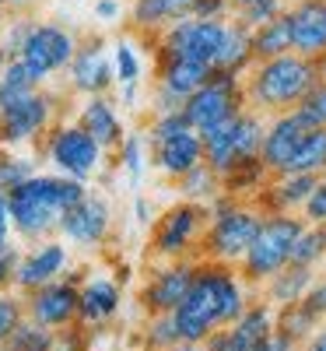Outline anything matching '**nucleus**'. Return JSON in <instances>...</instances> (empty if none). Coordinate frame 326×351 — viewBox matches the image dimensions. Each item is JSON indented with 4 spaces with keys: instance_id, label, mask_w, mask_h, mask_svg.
Returning <instances> with one entry per match:
<instances>
[{
    "instance_id": "1",
    "label": "nucleus",
    "mask_w": 326,
    "mask_h": 351,
    "mask_svg": "<svg viewBox=\"0 0 326 351\" xmlns=\"http://www.w3.org/2000/svg\"><path fill=\"white\" fill-rule=\"evenodd\" d=\"M249 285L242 281V274L231 263H218V260H200L197 263V278L193 288L186 291V299L175 306L172 319L179 341L190 344H203L214 330L231 327L249 306Z\"/></svg>"
},
{
    "instance_id": "2",
    "label": "nucleus",
    "mask_w": 326,
    "mask_h": 351,
    "mask_svg": "<svg viewBox=\"0 0 326 351\" xmlns=\"http://www.w3.org/2000/svg\"><path fill=\"white\" fill-rule=\"evenodd\" d=\"M88 183L60 172H36L14 190H8V215L18 243H39L60 232L64 215L84 200Z\"/></svg>"
},
{
    "instance_id": "3",
    "label": "nucleus",
    "mask_w": 326,
    "mask_h": 351,
    "mask_svg": "<svg viewBox=\"0 0 326 351\" xmlns=\"http://www.w3.org/2000/svg\"><path fill=\"white\" fill-rule=\"evenodd\" d=\"M323 81L316 60L299 53H284L274 60H256L246 71V102L260 116H281L299 109L302 99Z\"/></svg>"
},
{
    "instance_id": "4",
    "label": "nucleus",
    "mask_w": 326,
    "mask_h": 351,
    "mask_svg": "<svg viewBox=\"0 0 326 351\" xmlns=\"http://www.w3.org/2000/svg\"><path fill=\"white\" fill-rule=\"evenodd\" d=\"M260 221H263V211L253 200L221 193L218 200H211V221H207L203 243H200V260H218V263L239 267Z\"/></svg>"
},
{
    "instance_id": "5",
    "label": "nucleus",
    "mask_w": 326,
    "mask_h": 351,
    "mask_svg": "<svg viewBox=\"0 0 326 351\" xmlns=\"http://www.w3.org/2000/svg\"><path fill=\"white\" fill-rule=\"evenodd\" d=\"M305 232V218H294L288 211H274V215H263L256 236L246 250V256L239 260V274L249 288L266 285L277 271H284L291 263L294 243Z\"/></svg>"
},
{
    "instance_id": "6",
    "label": "nucleus",
    "mask_w": 326,
    "mask_h": 351,
    "mask_svg": "<svg viewBox=\"0 0 326 351\" xmlns=\"http://www.w3.org/2000/svg\"><path fill=\"white\" fill-rule=\"evenodd\" d=\"M207 221H211V204H200V200H179L158 211L151 236H147L151 260H186V256L200 260Z\"/></svg>"
},
{
    "instance_id": "7",
    "label": "nucleus",
    "mask_w": 326,
    "mask_h": 351,
    "mask_svg": "<svg viewBox=\"0 0 326 351\" xmlns=\"http://www.w3.org/2000/svg\"><path fill=\"white\" fill-rule=\"evenodd\" d=\"M36 152H39L42 162H49L53 172L71 176V180H81V183H92L105 165L102 144L77 120H56L49 127V134L39 141Z\"/></svg>"
},
{
    "instance_id": "8",
    "label": "nucleus",
    "mask_w": 326,
    "mask_h": 351,
    "mask_svg": "<svg viewBox=\"0 0 326 351\" xmlns=\"http://www.w3.org/2000/svg\"><path fill=\"white\" fill-rule=\"evenodd\" d=\"M56 120H64V95L42 84L32 95L0 109V148H39Z\"/></svg>"
},
{
    "instance_id": "9",
    "label": "nucleus",
    "mask_w": 326,
    "mask_h": 351,
    "mask_svg": "<svg viewBox=\"0 0 326 351\" xmlns=\"http://www.w3.org/2000/svg\"><path fill=\"white\" fill-rule=\"evenodd\" d=\"M246 81L242 74H228V71H214L197 92L183 102V112L190 116V123L197 134L211 130L225 120H235L239 112H246Z\"/></svg>"
},
{
    "instance_id": "10",
    "label": "nucleus",
    "mask_w": 326,
    "mask_h": 351,
    "mask_svg": "<svg viewBox=\"0 0 326 351\" xmlns=\"http://www.w3.org/2000/svg\"><path fill=\"white\" fill-rule=\"evenodd\" d=\"M225 32H228V18L186 14L179 21H172L151 46H155V53H175V56H186V60H200V64L214 67L218 53L225 46Z\"/></svg>"
},
{
    "instance_id": "11",
    "label": "nucleus",
    "mask_w": 326,
    "mask_h": 351,
    "mask_svg": "<svg viewBox=\"0 0 326 351\" xmlns=\"http://www.w3.org/2000/svg\"><path fill=\"white\" fill-rule=\"evenodd\" d=\"M77 39L81 36H74L71 28L56 25V21H36L32 36H28V43L18 53V60L32 71V77L39 84H49L53 74H64L67 64L74 60Z\"/></svg>"
},
{
    "instance_id": "12",
    "label": "nucleus",
    "mask_w": 326,
    "mask_h": 351,
    "mask_svg": "<svg viewBox=\"0 0 326 351\" xmlns=\"http://www.w3.org/2000/svg\"><path fill=\"white\" fill-rule=\"evenodd\" d=\"M84 274L88 271L74 267L64 278L28 291L25 295L28 319H36V324H42L49 330H64L71 324H81V281H84Z\"/></svg>"
},
{
    "instance_id": "13",
    "label": "nucleus",
    "mask_w": 326,
    "mask_h": 351,
    "mask_svg": "<svg viewBox=\"0 0 326 351\" xmlns=\"http://www.w3.org/2000/svg\"><path fill=\"white\" fill-rule=\"evenodd\" d=\"M197 256H186V260H158L151 274L144 278L140 291H137V302L144 309V316H165V313H175L186 299V291L193 288V278H197Z\"/></svg>"
},
{
    "instance_id": "14",
    "label": "nucleus",
    "mask_w": 326,
    "mask_h": 351,
    "mask_svg": "<svg viewBox=\"0 0 326 351\" xmlns=\"http://www.w3.org/2000/svg\"><path fill=\"white\" fill-rule=\"evenodd\" d=\"M71 250H102L112 236V204L105 193L88 190L84 200H77L74 208L64 215L60 232H56Z\"/></svg>"
},
{
    "instance_id": "15",
    "label": "nucleus",
    "mask_w": 326,
    "mask_h": 351,
    "mask_svg": "<svg viewBox=\"0 0 326 351\" xmlns=\"http://www.w3.org/2000/svg\"><path fill=\"white\" fill-rule=\"evenodd\" d=\"M214 74L211 64L186 60L175 53H155V112L183 109V102Z\"/></svg>"
},
{
    "instance_id": "16",
    "label": "nucleus",
    "mask_w": 326,
    "mask_h": 351,
    "mask_svg": "<svg viewBox=\"0 0 326 351\" xmlns=\"http://www.w3.org/2000/svg\"><path fill=\"white\" fill-rule=\"evenodd\" d=\"M67 92L71 95H109V88L116 84V71H112V53L105 49L102 36H81L74 60L67 64Z\"/></svg>"
},
{
    "instance_id": "17",
    "label": "nucleus",
    "mask_w": 326,
    "mask_h": 351,
    "mask_svg": "<svg viewBox=\"0 0 326 351\" xmlns=\"http://www.w3.org/2000/svg\"><path fill=\"white\" fill-rule=\"evenodd\" d=\"M71 271V246L60 236H49L39 243H28L21 250V263H18V274H14V288L21 295L36 291L56 278H64Z\"/></svg>"
},
{
    "instance_id": "18",
    "label": "nucleus",
    "mask_w": 326,
    "mask_h": 351,
    "mask_svg": "<svg viewBox=\"0 0 326 351\" xmlns=\"http://www.w3.org/2000/svg\"><path fill=\"white\" fill-rule=\"evenodd\" d=\"M123 313V281L105 271H88L81 281V324L102 330Z\"/></svg>"
},
{
    "instance_id": "19",
    "label": "nucleus",
    "mask_w": 326,
    "mask_h": 351,
    "mask_svg": "<svg viewBox=\"0 0 326 351\" xmlns=\"http://www.w3.org/2000/svg\"><path fill=\"white\" fill-rule=\"evenodd\" d=\"M74 120L102 144L105 155H116L120 144L127 141V123L120 116V102H116L112 95H88Z\"/></svg>"
},
{
    "instance_id": "20",
    "label": "nucleus",
    "mask_w": 326,
    "mask_h": 351,
    "mask_svg": "<svg viewBox=\"0 0 326 351\" xmlns=\"http://www.w3.org/2000/svg\"><path fill=\"white\" fill-rule=\"evenodd\" d=\"M312 127L302 120L299 112H281V116H271V123H266V134H263V144H260V158L263 165L271 169V176L284 172L288 158L294 155V148L302 144V137L309 134Z\"/></svg>"
},
{
    "instance_id": "21",
    "label": "nucleus",
    "mask_w": 326,
    "mask_h": 351,
    "mask_svg": "<svg viewBox=\"0 0 326 351\" xmlns=\"http://www.w3.org/2000/svg\"><path fill=\"white\" fill-rule=\"evenodd\" d=\"M147 155H151V165L165 176V180L175 183V180H183L190 169H197L203 162V137L197 130L175 134V137L147 144Z\"/></svg>"
},
{
    "instance_id": "22",
    "label": "nucleus",
    "mask_w": 326,
    "mask_h": 351,
    "mask_svg": "<svg viewBox=\"0 0 326 351\" xmlns=\"http://www.w3.org/2000/svg\"><path fill=\"white\" fill-rule=\"evenodd\" d=\"M288 21H291V49L316 60L326 49V0H294L288 8Z\"/></svg>"
},
{
    "instance_id": "23",
    "label": "nucleus",
    "mask_w": 326,
    "mask_h": 351,
    "mask_svg": "<svg viewBox=\"0 0 326 351\" xmlns=\"http://www.w3.org/2000/svg\"><path fill=\"white\" fill-rule=\"evenodd\" d=\"M193 11V0H130V25L144 43H155L172 21Z\"/></svg>"
},
{
    "instance_id": "24",
    "label": "nucleus",
    "mask_w": 326,
    "mask_h": 351,
    "mask_svg": "<svg viewBox=\"0 0 326 351\" xmlns=\"http://www.w3.org/2000/svg\"><path fill=\"white\" fill-rule=\"evenodd\" d=\"M312 285H316V271L312 267H305V263H288L284 271H277L271 281L263 285V299L277 309V306L305 299Z\"/></svg>"
},
{
    "instance_id": "25",
    "label": "nucleus",
    "mask_w": 326,
    "mask_h": 351,
    "mask_svg": "<svg viewBox=\"0 0 326 351\" xmlns=\"http://www.w3.org/2000/svg\"><path fill=\"white\" fill-rule=\"evenodd\" d=\"M253 28L242 25L239 18H228V32H225V46L214 60V71H228V74H246L253 67Z\"/></svg>"
},
{
    "instance_id": "26",
    "label": "nucleus",
    "mask_w": 326,
    "mask_h": 351,
    "mask_svg": "<svg viewBox=\"0 0 326 351\" xmlns=\"http://www.w3.org/2000/svg\"><path fill=\"white\" fill-rule=\"evenodd\" d=\"M284 53H294L288 11L277 14L274 21H263L253 28V60H274V56H284Z\"/></svg>"
},
{
    "instance_id": "27",
    "label": "nucleus",
    "mask_w": 326,
    "mask_h": 351,
    "mask_svg": "<svg viewBox=\"0 0 326 351\" xmlns=\"http://www.w3.org/2000/svg\"><path fill=\"white\" fill-rule=\"evenodd\" d=\"M284 172H326V127H312L288 158Z\"/></svg>"
},
{
    "instance_id": "28",
    "label": "nucleus",
    "mask_w": 326,
    "mask_h": 351,
    "mask_svg": "<svg viewBox=\"0 0 326 351\" xmlns=\"http://www.w3.org/2000/svg\"><path fill=\"white\" fill-rule=\"evenodd\" d=\"M175 190H179V197L183 200H200V204H211V200H218L221 197V176L207 165V162H200L197 169H190L183 180H175Z\"/></svg>"
},
{
    "instance_id": "29",
    "label": "nucleus",
    "mask_w": 326,
    "mask_h": 351,
    "mask_svg": "<svg viewBox=\"0 0 326 351\" xmlns=\"http://www.w3.org/2000/svg\"><path fill=\"white\" fill-rule=\"evenodd\" d=\"M36 88H42V84H39V81L32 77V71H28L18 56H14V60H8L4 74H0V109H8V106H14L18 99L32 95Z\"/></svg>"
},
{
    "instance_id": "30",
    "label": "nucleus",
    "mask_w": 326,
    "mask_h": 351,
    "mask_svg": "<svg viewBox=\"0 0 326 351\" xmlns=\"http://www.w3.org/2000/svg\"><path fill=\"white\" fill-rule=\"evenodd\" d=\"M0 351H56V330L36 324V319H25Z\"/></svg>"
},
{
    "instance_id": "31",
    "label": "nucleus",
    "mask_w": 326,
    "mask_h": 351,
    "mask_svg": "<svg viewBox=\"0 0 326 351\" xmlns=\"http://www.w3.org/2000/svg\"><path fill=\"white\" fill-rule=\"evenodd\" d=\"M147 162H151V155H147V137L144 134H127V141L120 144V152H116V165L127 172V180L134 186L140 183Z\"/></svg>"
},
{
    "instance_id": "32",
    "label": "nucleus",
    "mask_w": 326,
    "mask_h": 351,
    "mask_svg": "<svg viewBox=\"0 0 326 351\" xmlns=\"http://www.w3.org/2000/svg\"><path fill=\"white\" fill-rule=\"evenodd\" d=\"M140 344H144V351H168L172 344H179V330H175L172 313L147 316L144 319V330H140Z\"/></svg>"
},
{
    "instance_id": "33",
    "label": "nucleus",
    "mask_w": 326,
    "mask_h": 351,
    "mask_svg": "<svg viewBox=\"0 0 326 351\" xmlns=\"http://www.w3.org/2000/svg\"><path fill=\"white\" fill-rule=\"evenodd\" d=\"M112 71H116V84H140V53L134 39L123 36L112 43Z\"/></svg>"
},
{
    "instance_id": "34",
    "label": "nucleus",
    "mask_w": 326,
    "mask_h": 351,
    "mask_svg": "<svg viewBox=\"0 0 326 351\" xmlns=\"http://www.w3.org/2000/svg\"><path fill=\"white\" fill-rule=\"evenodd\" d=\"M28 176H36V158H28L14 148H0V190H14Z\"/></svg>"
},
{
    "instance_id": "35",
    "label": "nucleus",
    "mask_w": 326,
    "mask_h": 351,
    "mask_svg": "<svg viewBox=\"0 0 326 351\" xmlns=\"http://www.w3.org/2000/svg\"><path fill=\"white\" fill-rule=\"evenodd\" d=\"M28 319V306H25V295L18 288L11 291H0V348L8 344V337Z\"/></svg>"
},
{
    "instance_id": "36",
    "label": "nucleus",
    "mask_w": 326,
    "mask_h": 351,
    "mask_svg": "<svg viewBox=\"0 0 326 351\" xmlns=\"http://www.w3.org/2000/svg\"><path fill=\"white\" fill-rule=\"evenodd\" d=\"M32 28H36V18H28V11L21 14H11V21L0 25V46L8 49V56L14 60V56L21 53V46L28 43V36H32Z\"/></svg>"
},
{
    "instance_id": "37",
    "label": "nucleus",
    "mask_w": 326,
    "mask_h": 351,
    "mask_svg": "<svg viewBox=\"0 0 326 351\" xmlns=\"http://www.w3.org/2000/svg\"><path fill=\"white\" fill-rule=\"evenodd\" d=\"M294 112H299L309 127H326V81H319Z\"/></svg>"
},
{
    "instance_id": "38",
    "label": "nucleus",
    "mask_w": 326,
    "mask_h": 351,
    "mask_svg": "<svg viewBox=\"0 0 326 351\" xmlns=\"http://www.w3.org/2000/svg\"><path fill=\"white\" fill-rule=\"evenodd\" d=\"M92 327L84 324H71L64 330H56V351H88L92 348Z\"/></svg>"
},
{
    "instance_id": "39",
    "label": "nucleus",
    "mask_w": 326,
    "mask_h": 351,
    "mask_svg": "<svg viewBox=\"0 0 326 351\" xmlns=\"http://www.w3.org/2000/svg\"><path fill=\"white\" fill-rule=\"evenodd\" d=\"M284 11H288V8H284V0H260V4L239 11L235 18H239L242 25H249V28H256V25H263V21H274V18L284 14Z\"/></svg>"
},
{
    "instance_id": "40",
    "label": "nucleus",
    "mask_w": 326,
    "mask_h": 351,
    "mask_svg": "<svg viewBox=\"0 0 326 351\" xmlns=\"http://www.w3.org/2000/svg\"><path fill=\"white\" fill-rule=\"evenodd\" d=\"M203 351H256L242 334H235V327H221L203 341Z\"/></svg>"
},
{
    "instance_id": "41",
    "label": "nucleus",
    "mask_w": 326,
    "mask_h": 351,
    "mask_svg": "<svg viewBox=\"0 0 326 351\" xmlns=\"http://www.w3.org/2000/svg\"><path fill=\"white\" fill-rule=\"evenodd\" d=\"M18 263H21V246L14 239H8L4 246H0V291H11L14 288Z\"/></svg>"
},
{
    "instance_id": "42",
    "label": "nucleus",
    "mask_w": 326,
    "mask_h": 351,
    "mask_svg": "<svg viewBox=\"0 0 326 351\" xmlns=\"http://www.w3.org/2000/svg\"><path fill=\"white\" fill-rule=\"evenodd\" d=\"M302 218H305V225H323L326 221V172H319V183H316V190L305 200Z\"/></svg>"
},
{
    "instance_id": "43",
    "label": "nucleus",
    "mask_w": 326,
    "mask_h": 351,
    "mask_svg": "<svg viewBox=\"0 0 326 351\" xmlns=\"http://www.w3.org/2000/svg\"><path fill=\"white\" fill-rule=\"evenodd\" d=\"M193 18H231L228 0H193Z\"/></svg>"
},
{
    "instance_id": "44",
    "label": "nucleus",
    "mask_w": 326,
    "mask_h": 351,
    "mask_svg": "<svg viewBox=\"0 0 326 351\" xmlns=\"http://www.w3.org/2000/svg\"><path fill=\"white\" fill-rule=\"evenodd\" d=\"M134 218H137V225H144V228H151V225H155V218H158V211H155V204L147 200V197H134Z\"/></svg>"
},
{
    "instance_id": "45",
    "label": "nucleus",
    "mask_w": 326,
    "mask_h": 351,
    "mask_svg": "<svg viewBox=\"0 0 326 351\" xmlns=\"http://www.w3.org/2000/svg\"><path fill=\"white\" fill-rule=\"evenodd\" d=\"M95 18L99 21H120L123 18V0H95Z\"/></svg>"
},
{
    "instance_id": "46",
    "label": "nucleus",
    "mask_w": 326,
    "mask_h": 351,
    "mask_svg": "<svg viewBox=\"0 0 326 351\" xmlns=\"http://www.w3.org/2000/svg\"><path fill=\"white\" fill-rule=\"evenodd\" d=\"M260 351H299V344H294L291 337H284V334L274 327V334L260 344Z\"/></svg>"
},
{
    "instance_id": "47",
    "label": "nucleus",
    "mask_w": 326,
    "mask_h": 351,
    "mask_svg": "<svg viewBox=\"0 0 326 351\" xmlns=\"http://www.w3.org/2000/svg\"><path fill=\"white\" fill-rule=\"evenodd\" d=\"M8 239H14V232H11V215H8V193L0 190V246Z\"/></svg>"
},
{
    "instance_id": "48",
    "label": "nucleus",
    "mask_w": 326,
    "mask_h": 351,
    "mask_svg": "<svg viewBox=\"0 0 326 351\" xmlns=\"http://www.w3.org/2000/svg\"><path fill=\"white\" fill-rule=\"evenodd\" d=\"M305 351H326V319L312 330V337L305 341Z\"/></svg>"
},
{
    "instance_id": "49",
    "label": "nucleus",
    "mask_w": 326,
    "mask_h": 351,
    "mask_svg": "<svg viewBox=\"0 0 326 351\" xmlns=\"http://www.w3.org/2000/svg\"><path fill=\"white\" fill-rule=\"evenodd\" d=\"M228 4H231V14H239V11H246V8L260 4V0H228Z\"/></svg>"
},
{
    "instance_id": "50",
    "label": "nucleus",
    "mask_w": 326,
    "mask_h": 351,
    "mask_svg": "<svg viewBox=\"0 0 326 351\" xmlns=\"http://www.w3.org/2000/svg\"><path fill=\"white\" fill-rule=\"evenodd\" d=\"M168 351H203V344H190V341H179V344H172Z\"/></svg>"
},
{
    "instance_id": "51",
    "label": "nucleus",
    "mask_w": 326,
    "mask_h": 351,
    "mask_svg": "<svg viewBox=\"0 0 326 351\" xmlns=\"http://www.w3.org/2000/svg\"><path fill=\"white\" fill-rule=\"evenodd\" d=\"M316 67H319V74H323V81H326V49L316 56Z\"/></svg>"
},
{
    "instance_id": "52",
    "label": "nucleus",
    "mask_w": 326,
    "mask_h": 351,
    "mask_svg": "<svg viewBox=\"0 0 326 351\" xmlns=\"http://www.w3.org/2000/svg\"><path fill=\"white\" fill-rule=\"evenodd\" d=\"M8 60H11V56H8V49H4V46H0V74H4V67H8Z\"/></svg>"
},
{
    "instance_id": "53",
    "label": "nucleus",
    "mask_w": 326,
    "mask_h": 351,
    "mask_svg": "<svg viewBox=\"0 0 326 351\" xmlns=\"http://www.w3.org/2000/svg\"><path fill=\"white\" fill-rule=\"evenodd\" d=\"M11 11V0H0V14H8Z\"/></svg>"
},
{
    "instance_id": "54",
    "label": "nucleus",
    "mask_w": 326,
    "mask_h": 351,
    "mask_svg": "<svg viewBox=\"0 0 326 351\" xmlns=\"http://www.w3.org/2000/svg\"><path fill=\"white\" fill-rule=\"evenodd\" d=\"M323 285H326V281H323Z\"/></svg>"
}]
</instances>
